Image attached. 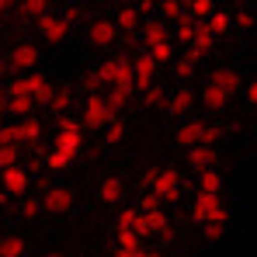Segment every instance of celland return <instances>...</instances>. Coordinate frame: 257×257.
<instances>
[{
  "instance_id": "49",
  "label": "cell",
  "mask_w": 257,
  "mask_h": 257,
  "mask_svg": "<svg viewBox=\"0 0 257 257\" xmlns=\"http://www.w3.org/2000/svg\"><path fill=\"white\" fill-rule=\"evenodd\" d=\"M243 97H247V104H254V108H257V80L243 84Z\"/></svg>"
},
{
  "instance_id": "15",
  "label": "cell",
  "mask_w": 257,
  "mask_h": 257,
  "mask_svg": "<svg viewBox=\"0 0 257 257\" xmlns=\"http://www.w3.org/2000/svg\"><path fill=\"white\" fill-rule=\"evenodd\" d=\"M209 84L219 87L222 94H229V97H233L236 90H243V77H240L233 66H219V70H212V73H209Z\"/></svg>"
},
{
  "instance_id": "12",
  "label": "cell",
  "mask_w": 257,
  "mask_h": 257,
  "mask_svg": "<svg viewBox=\"0 0 257 257\" xmlns=\"http://www.w3.org/2000/svg\"><path fill=\"white\" fill-rule=\"evenodd\" d=\"M87 39H90V45H97V49H108V45H115V39H118V28H115L111 18H97V21L87 25Z\"/></svg>"
},
{
  "instance_id": "1",
  "label": "cell",
  "mask_w": 257,
  "mask_h": 257,
  "mask_svg": "<svg viewBox=\"0 0 257 257\" xmlns=\"http://www.w3.org/2000/svg\"><path fill=\"white\" fill-rule=\"evenodd\" d=\"M97 77L101 84L111 87V90H122V94H136V80H132V56H111L97 66Z\"/></svg>"
},
{
  "instance_id": "35",
  "label": "cell",
  "mask_w": 257,
  "mask_h": 257,
  "mask_svg": "<svg viewBox=\"0 0 257 257\" xmlns=\"http://www.w3.org/2000/svg\"><path fill=\"white\" fill-rule=\"evenodd\" d=\"M205 25H209V32H212L215 39H219V35H226V32L233 28V14H226V11H215V14L209 18V21H205Z\"/></svg>"
},
{
  "instance_id": "44",
  "label": "cell",
  "mask_w": 257,
  "mask_h": 257,
  "mask_svg": "<svg viewBox=\"0 0 257 257\" xmlns=\"http://www.w3.org/2000/svg\"><path fill=\"white\" fill-rule=\"evenodd\" d=\"M39 212H42V198H25V202H21V215L35 219Z\"/></svg>"
},
{
  "instance_id": "39",
  "label": "cell",
  "mask_w": 257,
  "mask_h": 257,
  "mask_svg": "<svg viewBox=\"0 0 257 257\" xmlns=\"http://www.w3.org/2000/svg\"><path fill=\"white\" fill-rule=\"evenodd\" d=\"M18 164H21V150L18 146H0V174L18 167Z\"/></svg>"
},
{
  "instance_id": "7",
  "label": "cell",
  "mask_w": 257,
  "mask_h": 257,
  "mask_svg": "<svg viewBox=\"0 0 257 257\" xmlns=\"http://www.w3.org/2000/svg\"><path fill=\"white\" fill-rule=\"evenodd\" d=\"M73 188L70 184H52L42 191V212H52V215H63L73 209Z\"/></svg>"
},
{
  "instance_id": "55",
  "label": "cell",
  "mask_w": 257,
  "mask_h": 257,
  "mask_svg": "<svg viewBox=\"0 0 257 257\" xmlns=\"http://www.w3.org/2000/svg\"><path fill=\"white\" fill-rule=\"evenodd\" d=\"M42 257H66V254H59V250H52V254H42Z\"/></svg>"
},
{
  "instance_id": "9",
  "label": "cell",
  "mask_w": 257,
  "mask_h": 257,
  "mask_svg": "<svg viewBox=\"0 0 257 257\" xmlns=\"http://www.w3.org/2000/svg\"><path fill=\"white\" fill-rule=\"evenodd\" d=\"M205 128H209L205 118H188V122H181V125H177L174 143H177V146H184V150H195V146H202V143H205Z\"/></svg>"
},
{
  "instance_id": "45",
  "label": "cell",
  "mask_w": 257,
  "mask_h": 257,
  "mask_svg": "<svg viewBox=\"0 0 257 257\" xmlns=\"http://www.w3.org/2000/svg\"><path fill=\"white\" fill-rule=\"evenodd\" d=\"M136 14H139V21H143V18H146V21H153V14H157V4L143 0V4H136Z\"/></svg>"
},
{
  "instance_id": "32",
  "label": "cell",
  "mask_w": 257,
  "mask_h": 257,
  "mask_svg": "<svg viewBox=\"0 0 257 257\" xmlns=\"http://www.w3.org/2000/svg\"><path fill=\"white\" fill-rule=\"evenodd\" d=\"M115 250H146V240L136 236V233H128V229H118V236H115Z\"/></svg>"
},
{
  "instance_id": "41",
  "label": "cell",
  "mask_w": 257,
  "mask_h": 257,
  "mask_svg": "<svg viewBox=\"0 0 257 257\" xmlns=\"http://www.w3.org/2000/svg\"><path fill=\"white\" fill-rule=\"evenodd\" d=\"M0 146H21V125L18 122L0 128Z\"/></svg>"
},
{
  "instance_id": "57",
  "label": "cell",
  "mask_w": 257,
  "mask_h": 257,
  "mask_svg": "<svg viewBox=\"0 0 257 257\" xmlns=\"http://www.w3.org/2000/svg\"><path fill=\"white\" fill-rule=\"evenodd\" d=\"M0 240H4V233H0Z\"/></svg>"
},
{
  "instance_id": "8",
  "label": "cell",
  "mask_w": 257,
  "mask_h": 257,
  "mask_svg": "<svg viewBox=\"0 0 257 257\" xmlns=\"http://www.w3.org/2000/svg\"><path fill=\"white\" fill-rule=\"evenodd\" d=\"M108 122H115V118H111V111H108V104H104V94H87L84 125L97 132V128H108Z\"/></svg>"
},
{
  "instance_id": "38",
  "label": "cell",
  "mask_w": 257,
  "mask_h": 257,
  "mask_svg": "<svg viewBox=\"0 0 257 257\" xmlns=\"http://www.w3.org/2000/svg\"><path fill=\"white\" fill-rule=\"evenodd\" d=\"M171 35H177V42H181V45H191V39H195V21H191V18L184 14V18H181V21L174 25Z\"/></svg>"
},
{
  "instance_id": "34",
  "label": "cell",
  "mask_w": 257,
  "mask_h": 257,
  "mask_svg": "<svg viewBox=\"0 0 257 257\" xmlns=\"http://www.w3.org/2000/svg\"><path fill=\"white\" fill-rule=\"evenodd\" d=\"M143 52H146V56H150L157 66H160V63H174V59H177L174 42H160V45H153V49H143Z\"/></svg>"
},
{
  "instance_id": "51",
  "label": "cell",
  "mask_w": 257,
  "mask_h": 257,
  "mask_svg": "<svg viewBox=\"0 0 257 257\" xmlns=\"http://www.w3.org/2000/svg\"><path fill=\"white\" fill-rule=\"evenodd\" d=\"M7 14H11V4H7V0H0V21H4Z\"/></svg>"
},
{
  "instance_id": "10",
  "label": "cell",
  "mask_w": 257,
  "mask_h": 257,
  "mask_svg": "<svg viewBox=\"0 0 257 257\" xmlns=\"http://www.w3.org/2000/svg\"><path fill=\"white\" fill-rule=\"evenodd\" d=\"M28 184H32V174H28V167H21V164L0 174V191H7V198H21L28 191Z\"/></svg>"
},
{
  "instance_id": "56",
  "label": "cell",
  "mask_w": 257,
  "mask_h": 257,
  "mask_svg": "<svg viewBox=\"0 0 257 257\" xmlns=\"http://www.w3.org/2000/svg\"><path fill=\"white\" fill-rule=\"evenodd\" d=\"M4 125H7V122H4V115H0V128H4Z\"/></svg>"
},
{
  "instance_id": "16",
  "label": "cell",
  "mask_w": 257,
  "mask_h": 257,
  "mask_svg": "<svg viewBox=\"0 0 257 257\" xmlns=\"http://www.w3.org/2000/svg\"><path fill=\"white\" fill-rule=\"evenodd\" d=\"M215 164H219V150L215 146H195V150H188V167L198 174L205 171H215Z\"/></svg>"
},
{
  "instance_id": "53",
  "label": "cell",
  "mask_w": 257,
  "mask_h": 257,
  "mask_svg": "<svg viewBox=\"0 0 257 257\" xmlns=\"http://www.w3.org/2000/svg\"><path fill=\"white\" fill-rule=\"evenodd\" d=\"M4 104H7V94H4V84H0V115H4Z\"/></svg>"
},
{
  "instance_id": "50",
  "label": "cell",
  "mask_w": 257,
  "mask_h": 257,
  "mask_svg": "<svg viewBox=\"0 0 257 257\" xmlns=\"http://www.w3.org/2000/svg\"><path fill=\"white\" fill-rule=\"evenodd\" d=\"M153 181H157V167H150V171L143 174V188L150 191V188H153Z\"/></svg>"
},
{
  "instance_id": "40",
  "label": "cell",
  "mask_w": 257,
  "mask_h": 257,
  "mask_svg": "<svg viewBox=\"0 0 257 257\" xmlns=\"http://www.w3.org/2000/svg\"><path fill=\"white\" fill-rule=\"evenodd\" d=\"M122 139H125V122H122V118L108 122V128H104V143L115 146V143H122Z\"/></svg>"
},
{
  "instance_id": "21",
  "label": "cell",
  "mask_w": 257,
  "mask_h": 257,
  "mask_svg": "<svg viewBox=\"0 0 257 257\" xmlns=\"http://www.w3.org/2000/svg\"><path fill=\"white\" fill-rule=\"evenodd\" d=\"M49 11H52L49 0H21V4H14V14H18V18H28V21H39Z\"/></svg>"
},
{
  "instance_id": "26",
  "label": "cell",
  "mask_w": 257,
  "mask_h": 257,
  "mask_svg": "<svg viewBox=\"0 0 257 257\" xmlns=\"http://www.w3.org/2000/svg\"><path fill=\"white\" fill-rule=\"evenodd\" d=\"M157 14H160V21H164V25H167V21L177 25L188 11H184V4H181V0H164V4H157Z\"/></svg>"
},
{
  "instance_id": "24",
  "label": "cell",
  "mask_w": 257,
  "mask_h": 257,
  "mask_svg": "<svg viewBox=\"0 0 257 257\" xmlns=\"http://www.w3.org/2000/svg\"><path fill=\"white\" fill-rule=\"evenodd\" d=\"M32 111H35V101L32 97H7V104H4V115H14L18 122L21 118H32Z\"/></svg>"
},
{
  "instance_id": "14",
  "label": "cell",
  "mask_w": 257,
  "mask_h": 257,
  "mask_svg": "<svg viewBox=\"0 0 257 257\" xmlns=\"http://www.w3.org/2000/svg\"><path fill=\"white\" fill-rule=\"evenodd\" d=\"M115 226H118V229H128V233H136V236H143V240H150V236H153V233H150L146 215L139 212V209H118Z\"/></svg>"
},
{
  "instance_id": "20",
  "label": "cell",
  "mask_w": 257,
  "mask_h": 257,
  "mask_svg": "<svg viewBox=\"0 0 257 257\" xmlns=\"http://www.w3.org/2000/svg\"><path fill=\"white\" fill-rule=\"evenodd\" d=\"M160 42H171V28L160 18H153V21L143 25V49H153V45H160Z\"/></svg>"
},
{
  "instance_id": "42",
  "label": "cell",
  "mask_w": 257,
  "mask_h": 257,
  "mask_svg": "<svg viewBox=\"0 0 257 257\" xmlns=\"http://www.w3.org/2000/svg\"><path fill=\"white\" fill-rule=\"evenodd\" d=\"M70 164H73V160H70V157H63V153H56V150L45 157V167H49V171H66Z\"/></svg>"
},
{
  "instance_id": "36",
  "label": "cell",
  "mask_w": 257,
  "mask_h": 257,
  "mask_svg": "<svg viewBox=\"0 0 257 257\" xmlns=\"http://www.w3.org/2000/svg\"><path fill=\"white\" fill-rule=\"evenodd\" d=\"M0 257H25V240H21L18 233L4 236V240H0Z\"/></svg>"
},
{
  "instance_id": "43",
  "label": "cell",
  "mask_w": 257,
  "mask_h": 257,
  "mask_svg": "<svg viewBox=\"0 0 257 257\" xmlns=\"http://www.w3.org/2000/svg\"><path fill=\"white\" fill-rule=\"evenodd\" d=\"M136 209H139V212L146 215V212H157V209H164V202H160L157 195H150V191H146V195L139 198V205H136Z\"/></svg>"
},
{
  "instance_id": "19",
  "label": "cell",
  "mask_w": 257,
  "mask_h": 257,
  "mask_svg": "<svg viewBox=\"0 0 257 257\" xmlns=\"http://www.w3.org/2000/svg\"><path fill=\"white\" fill-rule=\"evenodd\" d=\"M212 49H215V35L209 32V25H205V21H195V39L188 45V52H191L195 59H202V56L212 52Z\"/></svg>"
},
{
  "instance_id": "2",
  "label": "cell",
  "mask_w": 257,
  "mask_h": 257,
  "mask_svg": "<svg viewBox=\"0 0 257 257\" xmlns=\"http://www.w3.org/2000/svg\"><path fill=\"white\" fill-rule=\"evenodd\" d=\"M191 219L205 229V226H226L229 222V209L222 202V195H195L191 202Z\"/></svg>"
},
{
  "instance_id": "5",
  "label": "cell",
  "mask_w": 257,
  "mask_h": 257,
  "mask_svg": "<svg viewBox=\"0 0 257 257\" xmlns=\"http://www.w3.org/2000/svg\"><path fill=\"white\" fill-rule=\"evenodd\" d=\"M35 28H39L42 42H49V45H63L66 39H70V28H73V25H66V21H63V14L49 11L45 18H39V21H35Z\"/></svg>"
},
{
  "instance_id": "11",
  "label": "cell",
  "mask_w": 257,
  "mask_h": 257,
  "mask_svg": "<svg viewBox=\"0 0 257 257\" xmlns=\"http://www.w3.org/2000/svg\"><path fill=\"white\" fill-rule=\"evenodd\" d=\"M132 80H136V90H150V87L157 84V63L146 52L132 56Z\"/></svg>"
},
{
  "instance_id": "33",
  "label": "cell",
  "mask_w": 257,
  "mask_h": 257,
  "mask_svg": "<svg viewBox=\"0 0 257 257\" xmlns=\"http://www.w3.org/2000/svg\"><path fill=\"white\" fill-rule=\"evenodd\" d=\"M167 87H160V84H153L150 90H143V104L146 108H167Z\"/></svg>"
},
{
  "instance_id": "31",
  "label": "cell",
  "mask_w": 257,
  "mask_h": 257,
  "mask_svg": "<svg viewBox=\"0 0 257 257\" xmlns=\"http://www.w3.org/2000/svg\"><path fill=\"white\" fill-rule=\"evenodd\" d=\"M18 125H21V143H39L42 139V118L32 115V118H21Z\"/></svg>"
},
{
  "instance_id": "29",
  "label": "cell",
  "mask_w": 257,
  "mask_h": 257,
  "mask_svg": "<svg viewBox=\"0 0 257 257\" xmlns=\"http://www.w3.org/2000/svg\"><path fill=\"white\" fill-rule=\"evenodd\" d=\"M195 66H198V59H195L191 52L177 56V59H174V73H177V80H181V84H184V80H191V77H195Z\"/></svg>"
},
{
  "instance_id": "30",
  "label": "cell",
  "mask_w": 257,
  "mask_h": 257,
  "mask_svg": "<svg viewBox=\"0 0 257 257\" xmlns=\"http://www.w3.org/2000/svg\"><path fill=\"white\" fill-rule=\"evenodd\" d=\"M70 104H73V94H70L66 87H56V94H52V101H49V111L63 118V115L70 111Z\"/></svg>"
},
{
  "instance_id": "23",
  "label": "cell",
  "mask_w": 257,
  "mask_h": 257,
  "mask_svg": "<svg viewBox=\"0 0 257 257\" xmlns=\"http://www.w3.org/2000/svg\"><path fill=\"white\" fill-rule=\"evenodd\" d=\"M111 21H115V28H118L122 35H136V32H139V14H136V7H118V14H115Z\"/></svg>"
},
{
  "instance_id": "52",
  "label": "cell",
  "mask_w": 257,
  "mask_h": 257,
  "mask_svg": "<svg viewBox=\"0 0 257 257\" xmlns=\"http://www.w3.org/2000/svg\"><path fill=\"white\" fill-rule=\"evenodd\" d=\"M0 77H11V70H7V63H4V56H0Z\"/></svg>"
},
{
  "instance_id": "27",
  "label": "cell",
  "mask_w": 257,
  "mask_h": 257,
  "mask_svg": "<svg viewBox=\"0 0 257 257\" xmlns=\"http://www.w3.org/2000/svg\"><path fill=\"white\" fill-rule=\"evenodd\" d=\"M198 195H222V174L219 171L198 174Z\"/></svg>"
},
{
  "instance_id": "47",
  "label": "cell",
  "mask_w": 257,
  "mask_h": 257,
  "mask_svg": "<svg viewBox=\"0 0 257 257\" xmlns=\"http://www.w3.org/2000/svg\"><path fill=\"white\" fill-rule=\"evenodd\" d=\"M233 21H236L240 28H250V25H254V14H250V11H236V14H233Z\"/></svg>"
},
{
  "instance_id": "17",
  "label": "cell",
  "mask_w": 257,
  "mask_h": 257,
  "mask_svg": "<svg viewBox=\"0 0 257 257\" xmlns=\"http://www.w3.org/2000/svg\"><path fill=\"white\" fill-rule=\"evenodd\" d=\"M97 198H101V205H118L122 198H125V181L122 177H104L101 184H97Z\"/></svg>"
},
{
  "instance_id": "46",
  "label": "cell",
  "mask_w": 257,
  "mask_h": 257,
  "mask_svg": "<svg viewBox=\"0 0 257 257\" xmlns=\"http://www.w3.org/2000/svg\"><path fill=\"white\" fill-rule=\"evenodd\" d=\"M59 14H63V21H66V25H73V21H80V14H84V11H80L77 4H66Z\"/></svg>"
},
{
  "instance_id": "48",
  "label": "cell",
  "mask_w": 257,
  "mask_h": 257,
  "mask_svg": "<svg viewBox=\"0 0 257 257\" xmlns=\"http://www.w3.org/2000/svg\"><path fill=\"white\" fill-rule=\"evenodd\" d=\"M222 233H226V226H205V229H202L205 240H222Z\"/></svg>"
},
{
  "instance_id": "3",
  "label": "cell",
  "mask_w": 257,
  "mask_h": 257,
  "mask_svg": "<svg viewBox=\"0 0 257 257\" xmlns=\"http://www.w3.org/2000/svg\"><path fill=\"white\" fill-rule=\"evenodd\" d=\"M4 63H7V70H11V77L35 73V66H39V45L35 42H14L7 49Z\"/></svg>"
},
{
  "instance_id": "4",
  "label": "cell",
  "mask_w": 257,
  "mask_h": 257,
  "mask_svg": "<svg viewBox=\"0 0 257 257\" xmlns=\"http://www.w3.org/2000/svg\"><path fill=\"white\" fill-rule=\"evenodd\" d=\"M80 143H84V125L77 122V118H70V115H63L59 122H56V153H63V157H77L80 153Z\"/></svg>"
},
{
  "instance_id": "22",
  "label": "cell",
  "mask_w": 257,
  "mask_h": 257,
  "mask_svg": "<svg viewBox=\"0 0 257 257\" xmlns=\"http://www.w3.org/2000/svg\"><path fill=\"white\" fill-rule=\"evenodd\" d=\"M198 97H202V104H205L209 111H215V115H219V111H226V104H229V94H222V90L212 87L209 80H205V87H202V94H198Z\"/></svg>"
},
{
  "instance_id": "18",
  "label": "cell",
  "mask_w": 257,
  "mask_h": 257,
  "mask_svg": "<svg viewBox=\"0 0 257 257\" xmlns=\"http://www.w3.org/2000/svg\"><path fill=\"white\" fill-rule=\"evenodd\" d=\"M191 108H195V90L181 84L171 97H167V115H174V118H177V115H191Z\"/></svg>"
},
{
  "instance_id": "6",
  "label": "cell",
  "mask_w": 257,
  "mask_h": 257,
  "mask_svg": "<svg viewBox=\"0 0 257 257\" xmlns=\"http://www.w3.org/2000/svg\"><path fill=\"white\" fill-rule=\"evenodd\" d=\"M150 195H157L160 202H177L181 198V174L174 167H157V181H153Z\"/></svg>"
},
{
  "instance_id": "25",
  "label": "cell",
  "mask_w": 257,
  "mask_h": 257,
  "mask_svg": "<svg viewBox=\"0 0 257 257\" xmlns=\"http://www.w3.org/2000/svg\"><path fill=\"white\" fill-rule=\"evenodd\" d=\"M184 11L191 21H209L219 7H215V0H191V4H184Z\"/></svg>"
},
{
  "instance_id": "54",
  "label": "cell",
  "mask_w": 257,
  "mask_h": 257,
  "mask_svg": "<svg viewBox=\"0 0 257 257\" xmlns=\"http://www.w3.org/2000/svg\"><path fill=\"white\" fill-rule=\"evenodd\" d=\"M146 257H167L164 250H146Z\"/></svg>"
},
{
  "instance_id": "37",
  "label": "cell",
  "mask_w": 257,
  "mask_h": 257,
  "mask_svg": "<svg viewBox=\"0 0 257 257\" xmlns=\"http://www.w3.org/2000/svg\"><path fill=\"white\" fill-rule=\"evenodd\" d=\"M104 104H108L111 118H122V111H125V104H128V94H122V90H108V94H104Z\"/></svg>"
},
{
  "instance_id": "13",
  "label": "cell",
  "mask_w": 257,
  "mask_h": 257,
  "mask_svg": "<svg viewBox=\"0 0 257 257\" xmlns=\"http://www.w3.org/2000/svg\"><path fill=\"white\" fill-rule=\"evenodd\" d=\"M25 84H28V94H32L35 108H49V101H52V94H56L52 80H49L45 73H25Z\"/></svg>"
},
{
  "instance_id": "28",
  "label": "cell",
  "mask_w": 257,
  "mask_h": 257,
  "mask_svg": "<svg viewBox=\"0 0 257 257\" xmlns=\"http://www.w3.org/2000/svg\"><path fill=\"white\" fill-rule=\"evenodd\" d=\"M146 222H150V233H153V236H171V219H167L164 209L146 212Z\"/></svg>"
}]
</instances>
